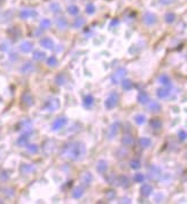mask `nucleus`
<instances>
[{
	"label": "nucleus",
	"mask_w": 187,
	"mask_h": 204,
	"mask_svg": "<svg viewBox=\"0 0 187 204\" xmlns=\"http://www.w3.org/2000/svg\"><path fill=\"white\" fill-rule=\"evenodd\" d=\"M149 108H151V111H157V110L160 109V104H158V103H156V102H153V103H151Z\"/></svg>",
	"instance_id": "9d476101"
},
{
	"label": "nucleus",
	"mask_w": 187,
	"mask_h": 204,
	"mask_svg": "<svg viewBox=\"0 0 187 204\" xmlns=\"http://www.w3.org/2000/svg\"><path fill=\"white\" fill-rule=\"evenodd\" d=\"M123 86H124V88H125V90H130V88L132 87V84H131V82H130V80H125V82L123 83Z\"/></svg>",
	"instance_id": "f8f14e48"
},
{
	"label": "nucleus",
	"mask_w": 187,
	"mask_h": 204,
	"mask_svg": "<svg viewBox=\"0 0 187 204\" xmlns=\"http://www.w3.org/2000/svg\"><path fill=\"white\" fill-rule=\"evenodd\" d=\"M138 100H139V102H141V103H146V102L148 101V96H147L146 93L142 92V93H140V94H139Z\"/></svg>",
	"instance_id": "20e7f679"
},
{
	"label": "nucleus",
	"mask_w": 187,
	"mask_h": 204,
	"mask_svg": "<svg viewBox=\"0 0 187 204\" xmlns=\"http://www.w3.org/2000/svg\"><path fill=\"white\" fill-rule=\"evenodd\" d=\"M175 18H176V16H175V14H167L165 15V21L168 22V23H172L173 21H175Z\"/></svg>",
	"instance_id": "6e6552de"
},
{
	"label": "nucleus",
	"mask_w": 187,
	"mask_h": 204,
	"mask_svg": "<svg viewBox=\"0 0 187 204\" xmlns=\"http://www.w3.org/2000/svg\"><path fill=\"white\" fill-rule=\"evenodd\" d=\"M124 75H125V70H123V69L120 70V71H117V73L115 75V77H114V80H116V82H117V80H120Z\"/></svg>",
	"instance_id": "0eeeda50"
},
{
	"label": "nucleus",
	"mask_w": 187,
	"mask_h": 204,
	"mask_svg": "<svg viewBox=\"0 0 187 204\" xmlns=\"http://www.w3.org/2000/svg\"><path fill=\"white\" fill-rule=\"evenodd\" d=\"M123 142L125 144H132V139L130 138V137H125V139L123 140Z\"/></svg>",
	"instance_id": "2eb2a0df"
},
{
	"label": "nucleus",
	"mask_w": 187,
	"mask_h": 204,
	"mask_svg": "<svg viewBox=\"0 0 187 204\" xmlns=\"http://www.w3.org/2000/svg\"><path fill=\"white\" fill-rule=\"evenodd\" d=\"M136 181H138V182L144 181V175H142V174H137V175H136Z\"/></svg>",
	"instance_id": "dca6fc26"
},
{
	"label": "nucleus",
	"mask_w": 187,
	"mask_h": 204,
	"mask_svg": "<svg viewBox=\"0 0 187 204\" xmlns=\"http://www.w3.org/2000/svg\"><path fill=\"white\" fill-rule=\"evenodd\" d=\"M176 0H161V2L162 4H165V5H168V4H171V2H173Z\"/></svg>",
	"instance_id": "6ab92c4d"
},
{
	"label": "nucleus",
	"mask_w": 187,
	"mask_h": 204,
	"mask_svg": "<svg viewBox=\"0 0 187 204\" xmlns=\"http://www.w3.org/2000/svg\"><path fill=\"white\" fill-rule=\"evenodd\" d=\"M136 122H137V124H144L145 123V116H142V115H139L136 117Z\"/></svg>",
	"instance_id": "1a4fd4ad"
},
{
	"label": "nucleus",
	"mask_w": 187,
	"mask_h": 204,
	"mask_svg": "<svg viewBox=\"0 0 187 204\" xmlns=\"http://www.w3.org/2000/svg\"><path fill=\"white\" fill-rule=\"evenodd\" d=\"M86 12L89 13V14H92V13H94V6H93L92 4H90L89 6L86 7Z\"/></svg>",
	"instance_id": "4468645a"
},
{
	"label": "nucleus",
	"mask_w": 187,
	"mask_h": 204,
	"mask_svg": "<svg viewBox=\"0 0 187 204\" xmlns=\"http://www.w3.org/2000/svg\"><path fill=\"white\" fill-rule=\"evenodd\" d=\"M140 144H141V146L144 147V148H146V147H149L151 146V140L147 138H142L141 140H140Z\"/></svg>",
	"instance_id": "423d86ee"
},
{
	"label": "nucleus",
	"mask_w": 187,
	"mask_h": 204,
	"mask_svg": "<svg viewBox=\"0 0 187 204\" xmlns=\"http://www.w3.org/2000/svg\"><path fill=\"white\" fill-rule=\"evenodd\" d=\"M151 125L155 126V127H161V122H160V120H153V122H151Z\"/></svg>",
	"instance_id": "f3484780"
},
{
	"label": "nucleus",
	"mask_w": 187,
	"mask_h": 204,
	"mask_svg": "<svg viewBox=\"0 0 187 204\" xmlns=\"http://www.w3.org/2000/svg\"><path fill=\"white\" fill-rule=\"evenodd\" d=\"M151 190H153V188H151L149 185H144V186L141 187V194H142L144 196H149Z\"/></svg>",
	"instance_id": "7ed1b4c3"
},
{
	"label": "nucleus",
	"mask_w": 187,
	"mask_h": 204,
	"mask_svg": "<svg viewBox=\"0 0 187 204\" xmlns=\"http://www.w3.org/2000/svg\"><path fill=\"white\" fill-rule=\"evenodd\" d=\"M160 80H161V83L162 84H169V78H168V76H162L161 78H160Z\"/></svg>",
	"instance_id": "ddd939ff"
},
{
	"label": "nucleus",
	"mask_w": 187,
	"mask_h": 204,
	"mask_svg": "<svg viewBox=\"0 0 187 204\" xmlns=\"http://www.w3.org/2000/svg\"><path fill=\"white\" fill-rule=\"evenodd\" d=\"M68 12L70 13V14H73V15H75V14H77L78 13V8L76 6H70L69 8H68Z\"/></svg>",
	"instance_id": "9b49d317"
},
{
	"label": "nucleus",
	"mask_w": 187,
	"mask_h": 204,
	"mask_svg": "<svg viewBox=\"0 0 187 204\" xmlns=\"http://www.w3.org/2000/svg\"><path fill=\"white\" fill-rule=\"evenodd\" d=\"M179 137H180L181 140H185V139L187 138V133L184 132V131H181V132L179 133Z\"/></svg>",
	"instance_id": "a211bd4d"
},
{
	"label": "nucleus",
	"mask_w": 187,
	"mask_h": 204,
	"mask_svg": "<svg viewBox=\"0 0 187 204\" xmlns=\"http://www.w3.org/2000/svg\"><path fill=\"white\" fill-rule=\"evenodd\" d=\"M144 22H145L147 25H151V24H154L156 22V16L153 15L151 13H147V14H145V16H144Z\"/></svg>",
	"instance_id": "f257e3e1"
},
{
	"label": "nucleus",
	"mask_w": 187,
	"mask_h": 204,
	"mask_svg": "<svg viewBox=\"0 0 187 204\" xmlns=\"http://www.w3.org/2000/svg\"><path fill=\"white\" fill-rule=\"evenodd\" d=\"M117 100H118V96L116 95V94H113V95L110 96L108 99V101H107V107L108 108H113V107H115L116 106V103H117Z\"/></svg>",
	"instance_id": "f03ea898"
},
{
	"label": "nucleus",
	"mask_w": 187,
	"mask_h": 204,
	"mask_svg": "<svg viewBox=\"0 0 187 204\" xmlns=\"http://www.w3.org/2000/svg\"><path fill=\"white\" fill-rule=\"evenodd\" d=\"M139 166H140V165H139V162H136V161L132 162V168H138Z\"/></svg>",
	"instance_id": "aec40b11"
},
{
	"label": "nucleus",
	"mask_w": 187,
	"mask_h": 204,
	"mask_svg": "<svg viewBox=\"0 0 187 204\" xmlns=\"http://www.w3.org/2000/svg\"><path fill=\"white\" fill-rule=\"evenodd\" d=\"M157 94H158V96L160 97H167V96L169 95V91L165 90V88H161V90H158V92H157Z\"/></svg>",
	"instance_id": "39448f33"
}]
</instances>
